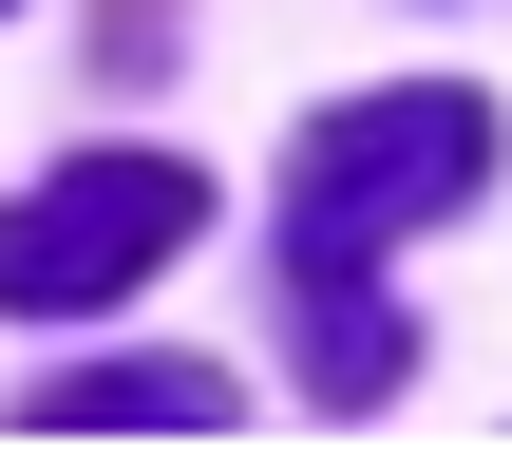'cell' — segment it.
Returning <instances> with one entry per match:
<instances>
[{
	"label": "cell",
	"mask_w": 512,
	"mask_h": 474,
	"mask_svg": "<svg viewBox=\"0 0 512 474\" xmlns=\"http://www.w3.org/2000/svg\"><path fill=\"white\" fill-rule=\"evenodd\" d=\"M475 171H494V95H456V76H399V95H342L304 152H285V285H304V380L361 418V399H399V304L361 285L399 228H437V209H475Z\"/></svg>",
	"instance_id": "obj_1"
},
{
	"label": "cell",
	"mask_w": 512,
	"mask_h": 474,
	"mask_svg": "<svg viewBox=\"0 0 512 474\" xmlns=\"http://www.w3.org/2000/svg\"><path fill=\"white\" fill-rule=\"evenodd\" d=\"M190 228H209V190H190L171 152H76V171H38V190L0 209V304H19V323H76V304L152 285Z\"/></svg>",
	"instance_id": "obj_2"
},
{
	"label": "cell",
	"mask_w": 512,
	"mask_h": 474,
	"mask_svg": "<svg viewBox=\"0 0 512 474\" xmlns=\"http://www.w3.org/2000/svg\"><path fill=\"white\" fill-rule=\"evenodd\" d=\"M38 437H228V380L209 361H76V380H38Z\"/></svg>",
	"instance_id": "obj_3"
}]
</instances>
